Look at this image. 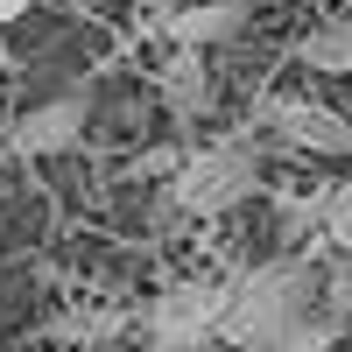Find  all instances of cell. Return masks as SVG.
Segmentation results:
<instances>
[{
    "instance_id": "1",
    "label": "cell",
    "mask_w": 352,
    "mask_h": 352,
    "mask_svg": "<svg viewBox=\"0 0 352 352\" xmlns=\"http://www.w3.org/2000/svg\"><path fill=\"white\" fill-rule=\"evenodd\" d=\"M310 310H324V268H317V254H282V261H261V268H247V275L226 282L219 338L232 352H254L261 338L289 331Z\"/></svg>"
},
{
    "instance_id": "2",
    "label": "cell",
    "mask_w": 352,
    "mask_h": 352,
    "mask_svg": "<svg viewBox=\"0 0 352 352\" xmlns=\"http://www.w3.org/2000/svg\"><path fill=\"white\" fill-rule=\"evenodd\" d=\"M261 190V148L247 134H226L197 155H176V176H169V212L184 219H219L232 204H247Z\"/></svg>"
},
{
    "instance_id": "3",
    "label": "cell",
    "mask_w": 352,
    "mask_h": 352,
    "mask_svg": "<svg viewBox=\"0 0 352 352\" xmlns=\"http://www.w3.org/2000/svg\"><path fill=\"white\" fill-rule=\"evenodd\" d=\"M219 317H226V282H169L141 310V338L148 352H197L219 338Z\"/></svg>"
},
{
    "instance_id": "4",
    "label": "cell",
    "mask_w": 352,
    "mask_h": 352,
    "mask_svg": "<svg viewBox=\"0 0 352 352\" xmlns=\"http://www.w3.org/2000/svg\"><path fill=\"white\" fill-rule=\"evenodd\" d=\"M85 120H92V99H85V92H64V99H50V106H28L21 120H8V134H0V155H21V162L64 155V148H78Z\"/></svg>"
},
{
    "instance_id": "5",
    "label": "cell",
    "mask_w": 352,
    "mask_h": 352,
    "mask_svg": "<svg viewBox=\"0 0 352 352\" xmlns=\"http://www.w3.org/2000/svg\"><path fill=\"white\" fill-rule=\"evenodd\" d=\"M268 127L303 155H352V120L331 113V106H317V99H275Z\"/></svg>"
},
{
    "instance_id": "6",
    "label": "cell",
    "mask_w": 352,
    "mask_h": 352,
    "mask_svg": "<svg viewBox=\"0 0 352 352\" xmlns=\"http://www.w3.org/2000/svg\"><path fill=\"white\" fill-rule=\"evenodd\" d=\"M155 28L169 50H212V43H232L247 28V8L240 0H176V8L155 14Z\"/></svg>"
},
{
    "instance_id": "7",
    "label": "cell",
    "mask_w": 352,
    "mask_h": 352,
    "mask_svg": "<svg viewBox=\"0 0 352 352\" xmlns=\"http://www.w3.org/2000/svg\"><path fill=\"white\" fill-rule=\"evenodd\" d=\"M162 99L176 120H197L204 106H212V71H204V50H169L162 64Z\"/></svg>"
},
{
    "instance_id": "8",
    "label": "cell",
    "mask_w": 352,
    "mask_h": 352,
    "mask_svg": "<svg viewBox=\"0 0 352 352\" xmlns=\"http://www.w3.org/2000/svg\"><path fill=\"white\" fill-rule=\"evenodd\" d=\"M296 64L331 71V78H352V14H338V21H324V28H310V36L296 43Z\"/></svg>"
},
{
    "instance_id": "9",
    "label": "cell",
    "mask_w": 352,
    "mask_h": 352,
    "mask_svg": "<svg viewBox=\"0 0 352 352\" xmlns=\"http://www.w3.org/2000/svg\"><path fill=\"white\" fill-rule=\"evenodd\" d=\"M338 338H345V317H331V310H310V317H296L289 331L261 338L254 352H331Z\"/></svg>"
},
{
    "instance_id": "10",
    "label": "cell",
    "mask_w": 352,
    "mask_h": 352,
    "mask_svg": "<svg viewBox=\"0 0 352 352\" xmlns=\"http://www.w3.org/2000/svg\"><path fill=\"white\" fill-rule=\"evenodd\" d=\"M317 240H331L352 254V176L345 184H324V226H317Z\"/></svg>"
},
{
    "instance_id": "11",
    "label": "cell",
    "mask_w": 352,
    "mask_h": 352,
    "mask_svg": "<svg viewBox=\"0 0 352 352\" xmlns=\"http://www.w3.org/2000/svg\"><path fill=\"white\" fill-rule=\"evenodd\" d=\"M282 226H289V232H317V226H324V184L282 197Z\"/></svg>"
},
{
    "instance_id": "12",
    "label": "cell",
    "mask_w": 352,
    "mask_h": 352,
    "mask_svg": "<svg viewBox=\"0 0 352 352\" xmlns=\"http://www.w3.org/2000/svg\"><path fill=\"white\" fill-rule=\"evenodd\" d=\"M120 331V317L106 310H85V317H56V338H113Z\"/></svg>"
},
{
    "instance_id": "13",
    "label": "cell",
    "mask_w": 352,
    "mask_h": 352,
    "mask_svg": "<svg viewBox=\"0 0 352 352\" xmlns=\"http://www.w3.org/2000/svg\"><path fill=\"white\" fill-rule=\"evenodd\" d=\"M28 8H36V0H0V28H8V21H21Z\"/></svg>"
},
{
    "instance_id": "14",
    "label": "cell",
    "mask_w": 352,
    "mask_h": 352,
    "mask_svg": "<svg viewBox=\"0 0 352 352\" xmlns=\"http://www.w3.org/2000/svg\"><path fill=\"white\" fill-rule=\"evenodd\" d=\"M14 71V50H8V36H0V78H8Z\"/></svg>"
},
{
    "instance_id": "15",
    "label": "cell",
    "mask_w": 352,
    "mask_h": 352,
    "mask_svg": "<svg viewBox=\"0 0 352 352\" xmlns=\"http://www.w3.org/2000/svg\"><path fill=\"white\" fill-rule=\"evenodd\" d=\"M141 8H155V14H162V8H176V0H141Z\"/></svg>"
},
{
    "instance_id": "16",
    "label": "cell",
    "mask_w": 352,
    "mask_h": 352,
    "mask_svg": "<svg viewBox=\"0 0 352 352\" xmlns=\"http://www.w3.org/2000/svg\"><path fill=\"white\" fill-rule=\"evenodd\" d=\"M0 134H8V113H0Z\"/></svg>"
},
{
    "instance_id": "17",
    "label": "cell",
    "mask_w": 352,
    "mask_h": 352,
    "mask_svg": "<svg viewBox=\"0 0 352 352\" xmlns=\"http://www.w3.org/2000/svg\"><path fill=\"white\" fill-rule=\"evenodd\" d=\"M0 352H8V345H0Z\"/></svg>"
}]
</instances>
